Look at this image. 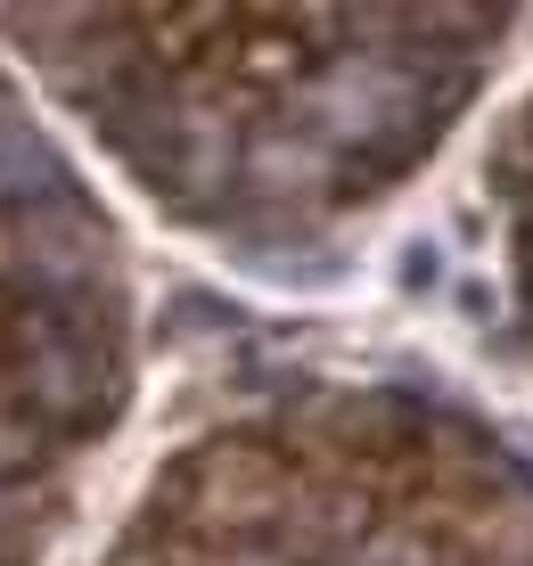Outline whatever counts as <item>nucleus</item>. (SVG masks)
<instances>
[{
	"label": "nucleus",
	"mask_w": 533,
	"mask_h": 566,
	"mask_svg": "<svg viewBox=\"0 0 533 566\" xmlns=\"http://www.w3.org/2000/svg\"><path fill=\"white\" fill-rule=\"evenodd\" d=\"M9 402H25L50 427H98L115 402L107 337L83 328V304H17L9 312Z\"/></svg>",
	"instance_id": "obj_1"
},
{
	"label": "nucleus",
	"mask_w": 533,
	"mask_h": 566,
	"mask_svg": "<svg viewBox=\"0 0 533 566\" xmlns=\"http://www.w3.org/2000/svg\"><path fill=\"white\" fill-rule=\"evenodd\" d=\"M312 124L345 148H403L427 124V83L403 57H345L312 83Z\"/></svg>",
	"instance_id": "obj_2"
},
{
	"label": "nucleus",
	"mask_w": 533,
	"mask_h": 566,
	"mask_svg": "<svg viewBox=\"0 0 533 566\" xmlns=\"http://www.w3.org/2000/svg\"><path fill=\"white\" fill-rule=\"evenodd\" d=\"M17 271H25V304H83L107 271V230H98L91 206L50 198L42 213L17 222Z\"/></svg>",
	"instance_id": "obj_3"
},
{
	"label": "nucleus",
	"mask_w": 533,
	"mask_h": 566,
	"mask_svg": "<svg viewBox=\"0 0 533 566\" xmlns=\"http://www.w3.org/2000/svg\"><path fill=\"white\" fill-rule=\"evenodd\" d=\"M230 181H247V148H239V132H230V115L189 107V124H181V156H173V172H165V198L206 213L213 198H230Z\"/></svg>",
	"instance_id": "obj_4"
},
{
	"label": "nucleus",
	"mask_w": 533,
	"mask_h": 566,
	"mask_svg": "<svg viewBox=\"0 0 533 566\" xmlns=\"http://www.w3.org/2000/svg\"><path fill=\"white\" fill-rule=\"evenodd\" d=\"M66 198V172H58V148L33 132L25 107L0 99V206H50Z\"/></svg>",
	"instance_id": "obj_5"
},
{
	"label": "nucleus",
	"mask_w": 533,
	"mask_h": 566,
	"mask_svg": "<svg viewBox=\"0 0 533 566\" xmlns=\"http://www.w3.org/2000/svg\"><path fill=\"white\" fill-rule=\"evenodd\" d=\"M328 172H337V165H328L312 140H288V132H271V140L247 148V181L263 189V198H321Z\"/></svg>",
	"instance_id": "obj_6"
},
{
	"label": "nucleus",
	"mask_w": 533,
	"mask_h": 566,
	"mask_svg": "<svg viewBox=\"0 0 533 566\" xmlns=\"http://www.w3.org/2000/svg\"><path fill=\"white\" fill-rule=\"evenodd\" d=\"M42 460H50V427L25 402H0V493H17Z\"/></svg>",
	"instance_id": "obj_7"
},
{
	"label": "nucleus",
	"mask_w": 533,
	"mask_h": 566,
	"mask_svg": "<svg viewBox=\"0 0 533 566\" xmlns=\"http://www.w3.org/2000/svg\"><path fill=\"white\" fill-rule=\"evenodd\" d=\"M328 566H436V551L410 542V534H369V542H353V551L328 558Z\"/></svg>",
	"instance_id": "obj_8"
},
{
	"label": "nucleus",
	"mask_w": 533,
	"mask_h": 566,
	"mask_svg": "<svg viewBox=\"0 0 533 566\" xmlns=\"http://www.w3.org/2000/svg\"><path fill=\"white\" fill-rule=\"evenodd\" d=\"M484 542L501 551V566H533V501H509V510L484 525Z\"/></svg>",
	"instance_id": "obj_9"
},
{
	"label": "nucleus",
	"mask_w": 533,
	"mask_h": 566,
	"mask_svg": "<svg viewBox=\"0 0 533 566\" xmlns=\"http://www.w3.org/2000/svg\"><path fill=\"white\" fill-rule=\"evenodd\" d=\"M25 542H33V517L17 493H0V566H25Z\"/></svg>",
	"instance_id": "obj_10"
},
{
	"label": "nucleus",
	"mask_w": 533,
	"mask_h": 566,
	"mask_svg": "<svg viewBox=\"0 0 533 566\" xmlns=\"http://www.w3.org/2000/svg\"><path fill=\"white\" fill-rule=\"evenodd\" d=\"M436 247H403V287H410V296H427V280H436Z\"/></svg>",
	"instance_id": "obj_11"
},
{
	"label": "nucleus",
	"mask_w": 533,
	"mask_h": 566,
	"mask_svg": "<svg viewBox=\"0 0 533 566\" xmlns=\"http://www.w3.org/2000/svg\"><path fill=\"white\" fill-rule=\"evenodd\" d=\"M213 566H295V558H288V551H254V542H230Z\"/></svg>",
	"instance_id": "obj_12"
}]
</instances>
